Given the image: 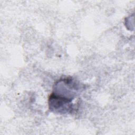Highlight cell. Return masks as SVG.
I'll return each instance as SVG.
<instances>
[{"mask_svg":"<svg viewBox=\"0 0 135 135\" xmlns=\"http://www.w3.org/2000/svg\"><path fill=\"white\" fill-rule=\"evenodd\" d=\"M82 89H83L82 85L75 80L70 77H67L61 79L55 82L52 93L73 100L81 92Z\"/></svg>","mask_w":135,"mask_h":135,"instance_id":"1","label":"cell"},{"mask_svg":"<svg viewBox=\"0 0 135 135\" xmlns=\"http://www.w3.org/2000/svg\"><path fill=\"white\" fill-rule=\"evenodd\" d=\"M71 100L60 97L51 93L49 98V107L51 111L60 114H71L77 109Z\"/></svg>","mask_w":135,"mask_h":135,"instance_id":"2","label":"cell"}]
</instances>
